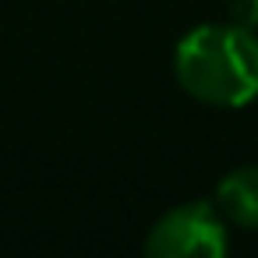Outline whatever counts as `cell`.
Listing matches in <instances>:
<instances>
[{
	"instance_id": "6da1fadb",
	"label": "cell",
	"mask_w": 258,
	"mask_h": 258,
	"mask_svg": "<svg viewBox=\"0 0 258 258\" xmlns=\"http://www.w3.org/2000/svg\"><path fill=\"white\" fill-rule=\"evenodd\" d=\"M177 82L209 106H244L258 96V39L240 25H198L173 53Z\"/></svg>"
},
{
	"instance_id": "7a4b0ae2",
	"label": "cell",
	"mask_w": 258,
	"mask_h": 258,
	"mask_svg": "<svg viewBox=\"0 0 258 258\" xmlns=\"http://www.w3.org/2000/svg\"><path fill=\"white\" fill-rule=\"evenodd\" d=\"M145 251L152 258H219L226 251V223L219 205L187 202L170 209L149 230Z\"/></svg>"
},
{
	"instance_id": "3957f363",
	"label": "cell",
	"mask_w": 258,
	"mask_h": 258,
	"mask_svg": "<svg viewBox=\"0 0 258 258\" xmlns=\"http://www.w3.org/2000/svg\"><path fill=\"white\" fill-rule=\"evenodd\" d=\"M216 205L223 219L258 230V166H237L230 170L216 187Z\"/></svg>"
},
{
	"instance_id": "277c9868",
	"label": "cell",
	"mask_w": 258,
	"mask_h": 258,
	"mask_svg": "<svg viewBox=\"0 0 258 258\" xmlns=\"http://www.w3.org/2000/svg\"><path fill=\"white\" fill-rule=\"evenodd\" d=\"M230 22L240 29H258V0H230Z\"/></svg>"
}]
</instances>
